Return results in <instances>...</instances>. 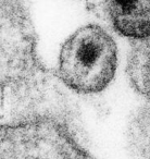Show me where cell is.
Listing matches in <instances>:
<instances>
[{
  "label": "cell",
  "instance_id": "obj_2",
  "mask_svg": "<svg viewBox=\"0 0 150 159\" xmlns=\"http://www.w3.org/2000/svg\"><path fill=\"white\" fill-rule=\"evenodd\" d=\"M107 6L117 32L137 40L150 36V1H110Z\"/></svg>",
  "mask_w": 150,
  "mask_h": 159
},
{
  "label": "cell",
  "instance_id": "obj_1",
  "mask_svg": "<svg viewBox=\"0 0 150 159\" xmlns=\"http://www.w3.org/2000/svg\"><path fill=\"white\" fill-rule=\"evenodd\" d=\"M117 63L113 38L98 25L88 24L62 45L58 74L66 86L77 93H98L112 81Z\"/></svg>",
  "mask_w": 150,
  "mask_h": 159
},
{
  "label": "cell",
  "instance_id": "obj_3",
  "mask_svg": "<svg viewBox=\"0 0 150 159\" xmlns=\"http://www.w3.org/2000/svg\"><path fill=\"white\" fill-rule=\"evenodd\" d=\"M126 70L136 91L150 96V36L138 40L133 46Z\"/></svg>",
  "mask_w": 150,
  "mask_h": 159
}]
</instances>
